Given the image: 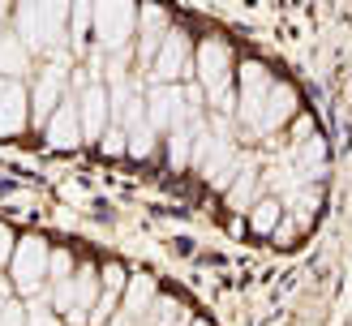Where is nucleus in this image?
<instances>
[{
  "instance_id": "1",
  "label": "nucleus",
  "mask_w": 352,
  "mask_h": 326,
  "mask_svg": "<svg viewBox=\"0 0 352 326\" xmlns=\"http://www.w3.org/2000/svg\"><path fill=\"white\" fill-rule=\"evenodd\" d=\"M47 266H52V257H47V245L39 236H30V240H22V245L13 249V283L22 288L26 296L39 292V283L47 279Z\"/></svg>"
},
{
  "instance_id": "2",
  "label": "nucleus",
  "mask_w": 352,
  "mask_h": 326,
  "mask_svg": "<svg viewBox=\"0 0 352 326\" xmlns=\"http://www.w3.org/2000/svg\"><path fill=\"white\" fill-rule=\"evenodd\" d=\"M60 22H65V9H39V5H26L17 13V34L30 43V47H47L60 39Z\"/></svg>"
},
{
  "instance_id": "3",
  "label": "nucleus",
  "mask_w": 352,
  "mask_h": 326,
  "mask_svg": "<svg viewBox=\"0 0 352 326\" xmlns=\"http://www.w3.org/2000/svg\"><path fill=\"white\" fill-rule=\"evenodd\" d=\"M30 120L34 125H47L52 116H56L60 108V69H43L39 73V86H34V95H30Z\"/></svg>"
},
{
  "instance_id": "4",
  "label": "nucleus",
  "mask_w": 352,
  "mask_h": 326,
  "mask_svg": "<svg viewBox=\"0 0 352 326\" xmlns=\"http://www.w3.org/2000/svg\"><path fill=\"white\" fill-rule=\"evenodd\" d=\"M78 133H82V120H78V99H65L56 116L47 120V142L52 146H74L78 142Z\"/></svg>"
},
{
  "instance_id": "5",
  "label": "nucleus",
  "mask_w": 352,
  "mask_h": 326,
  "mask_svg": "<svg viewBox=\"0 0 352 326\" xmlns=\"http://www.w3.org/2000/svg\"><path fill=\"white\" fill-rule=\"evenodd\" d=\"M26 129V91L17 82H5L0 95V133H22Z\"/></svg>"
},
{
  "instance_id": "6",
  "label": "nucleus",
  "mask_w": 352,
  "mask_h": 326,
  "mask_svg": "<svg viewBox=\"0 0 352 326\" xmlns=\"http://www.w3.org/2000/svg\"><path fill=\"white\" fill-rule=\"evenodd\" d=\"M99 34H103V43L116 47V43H125V34H129V22H133V13L129 9H99Z\"/></svg>"
},
{
  "instance_id": "7",
  "label": "nucleus",
  "mask_w": 352,
  "mask_h": 326,
  "mask_svg": "<svg viewBox=\"0 0 352 326\" xmlns=\"http://www.w3.org/2000/svg\"><path fill=\"white\" fill-rule=\"evenodd\" d=\"M223 69H228V47L223 43H206L202 47V78L210 82L215 95H223Z\"/></svg>"
},
{
  "instance_id": "8",
  "label": "nucleus",
  "mask_w": 352,
  "mask_h": 326,
  "mask_svg": "<svg viewBox=\"0 0 352 326\" xmlns=\"http://www.w3.org/2000/svg\"><path fill=\"white\" fill-rule=\"evenodd\" d=\"M82 129L86 133H99V125H103V108H108V95L99 91V86H86V95H82Z\"/></svg>"
},
{
  "instance_id": "9",
  "label": "nucleus",
  "mask_w": 352,
  "mask_h": 326,
  "mask_svg": "<svg viewBox=\"0 0 352 326\" xmlns=\"http://www.w3.org/2000/svg\"><path fill=\"white\" fill-rule=\"evenodd\" d=\"M160 78H181V69H185V34L176 30L168 34V47H164V56H160Z\"/></svg>"
},
{
  "instance_id": "10",
  "label": "nucleus",
  "mask_w": 352,
  "mask_h": 326,
  "mask_svg": "<svg viewBox=\"0 0 352 326\" xmlns=\"http://www.w3.org/2000/svg\"><path fill=\"white\" fill-rule=\"evenodd\" d=\"M0 69H9V73H26V51L17 39L9 34H0Z\"/></svg>"
},
{
  "instance_id": "11",
  "label": "nucleus",
  "mask_w": 352,
  "mask_h": 326,
  "mask_svg": "<svg viewBox=\"0 0 352 326\" xmlns=\"http://www.w3.org/2000/svg\"><path fill=\"white\" fill-rule=\"evenodd\" d=\"M91 301H95V270L82 266L78 279H74V309H86Z\"/></svg>"
},
{
  "instance_id": "12",
  "label": "nucleus",
  "mask_w": 352,
  "mask_h": 326,
  "mask_svg": "<svg viewBox=\"0 0 352 326\" xmlns=\"http://www.w3.org/2000/svg\"><path fill=\"white\" fill-rule=\"evenodd\" d=\"M172 116H181V99H176L172 91H160L155 95V125H168Z\"/></svg>"
},
{
  "instance_id": "13",
  "label": "nucleus",
  "mask_w": 352,
  "mask_h": 326,
  "mask_svg": "<svg viewBox=\"0 0 352 326\" xmlns=\"http://www.w3.org/2000/svg\"><path fill=\"white\" fill-rule=\"evenodd\" d=\"M0 326H26V314L17 309L13 301L9 305H0Z\"/></svg>"
},
{
  "instance_id": "14",
  "label": "nucleus",
  "mask_w": 352,
  "mask_h": 326,
  "mask_svg": "<svg viewBox=\"0 0 352 326\" xmlns=\"http://www.w3.org/2000/svg\"><path fill=\"white\" fill-rule=\"evenodd\" d=\"M47 275H52L56 283H65V275H69V257H65V253H56V257H52V266H47Z\"/></svg>"
},
{
  "instance_id": "15",
  "label": "nucleus",
  "mask_w": 352,
  "mask_h": 326,
  "mask_svg": "<svg viewBox=\"0 0 352 326\" xmlns=\"http://www.w3.org/2000/svg\"><path fill=\"white\" fill-rule=\"evenodd\" d=\"M146 296H151V283L142 279V283H133V292H129V305H133V309H142V305H146Z\"/></svg>"
},
{
  "instance_id": "16",
  "label": "nucleus",
  "mask_w": 352,
  "mask_h": 326,
  "mask_svg": "<svg viewBox=\"0 0 352 326\" xmlns=\"http://www.w3.org/2000/svg\"><path fill=\"white\" fill-rule=\"evenodd\" d=\"M9 253H13V232L5 228V223H0V262H5Z\"/></svg>"
},
{
  "instance_id": "17",
  "label": "nucleus",
  "mask_w": 352,
  "mask_h": 326,
  "mask_svg": "<svg viewBox=\"0 0 352 326\" xmlns=\"http://www.w3.org/2000/svg\"><path fill=\"white\" fill-rule=\"evenodd\" d=\"M271 219H275V206H258V215H254V228H271Z\"/></svg>"
},
{
  "instance_id": "18",
  "label": "nucleus",
  "mask_w": 352,
  "mask_h": 326,
  "mask_svg": "<svg viewBox=\"0 0 352 326\" xmlns=\"http://www.w3.org/2000/svg\"><path fill=\"white\" fill-rule=\"evenodd\" d=\"M0 95H5V78H0Z\"/></svg>"
}]
</instances>
